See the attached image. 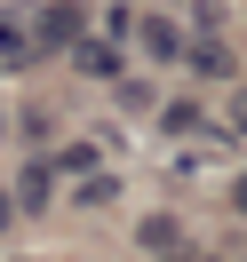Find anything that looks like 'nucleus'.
Here are the masks:
<instances>
[{
  "instance_id": "1a4fd4ad",
  "label": "nucleus",
  "mask_w": 247,
  "mask_h": 262,
  "mask_svg": "<svg viewBox=\"0 0 247 262\" xmlns=\"http://www.w3.org/2000/svg\"><path fill=\"white\" fill-rule=\"evenodd\" d=\"M231 207H239V214H247V175H231Z\"/></svg>"
},
{
  "instance_id": "7ed1b4c3",
  "label": "nucleus",
  "mask_w": 247,
  "mask_h": 262,
  "mask_svg": "<svg viewBox=\"0 0 247 262\" xmlns=\"http://www.w3.org/2000/svg\"><path fill=\"white\" fill-rule=\"evenodd\" d=\"M144 64H183V24L144 16Z\"/></svg>"
},
{
  "instance_id": "20e7f679",
  "label": "nucleus",
  "mask_w": 247,
  "mask_h": 262,
  "mask_svg": "<svg viewBox=\"0 0 247 262\" xmlns=\"http://www.w3.org/2000/svg\"><path fill=\"white\" fill-rule=\"evenodd\" d=\"M32 24H24V16H0V72H16V64H32Z\"/></svg>"
},
{
  "instance_id": "9b49d317",
  "label": "nucleus",
  "mask_w": 247,
  "mask_h": 262,
  "mask_svg": "<svg viewBox=\"0 0 247 262\" xmlns=\"http://www.w3.org/2000/svg\"><path fill=\"white\" fill-rule=\"evenodd\" d=\"M8 223H16V199H8V191H0V230H8Z\"/></svg>"
},
{
  "instance_id": "0eeeda50",
  "label": "nucleus",
  "mask_w": 247,
  "mask_h": 262,
  "mask_svg": "<svg viewBox=\"0 0 247 262\" xmlns=\"http://www.w3.org/2000/svg\"><path fill=\"white\" fill-rule=\"evenodd\" d=\"M176 238H183V223H176V214H144V230H136V246H144V254H167Z\"/></svg>"
},
{
  "instance_id": "6e6552de",
  "label": "nucleus",
  "mask_w": 247,
  "mask_h": 262,
  "mask_svg": "<svg viewBox=\"0 0 247 262\" xmlns=\"http://www.w3.org/2000/svg\"><path fill=\"white\" fill-rule=\"evenodd\" d=\"M160 127H167V135H192V127H199V103H192V96H176V103L160 112Z\"/></svg>"
},
{
  "instance_id": "9d476101",
  "label": "nucleus",
  "mask_w": 247,
  "mask_h": 262,
  "mask_svg": "<svg viewBox=\"0 0 247 262\" xmlns=\"http://www.w3.org/2000/svg\"><path fill=\"white\" fill-rule=\"evenodd\" d=\"M223 119H231V127H239V135H247V96H239V103H231V112H223Z\"/></svg>"
},
{
  "instance_id": "f03ea898",
  "label": "nucleus",
  "mask_w": 247,
  "mask_h": 262,
  "mask_svg": "<svg viewBox=\"0 0 247 262\" xmlns=\"http://www.w3.org/2000/svg\"><path fill=\"white\" fill-rule=\"evenodd\" d=\"M16 175H24V183H16V207H24V214H40V207L56 199V159H24Z\"/></svg>"
},
{
  "instance_id": "423d86ee",
  "label": "nucleus",
  "mask_w": 247,
  "mask_h": 262,
  "mask_svg": "<svg viewBox=\"0 0 247 262\" xmlns=\"http://www.w3.org/2000/svg\"><path fill=\"white\" fill-rule=\"evenodd\" d=\"M183 56H192V72H199V80H231V56H223V40H183Z\"/></svg>"
},
{
  "instance_id": "39448f33",
  "label": "nucleus",
  "mask_w": 247,
  "mask_h": 262,
  "mask_svg": "<svg viewBox=\"0 0 247 262\" xmlns=\"http://www.w3.org/2000/svg\"><path fill=\"white\" fill-rule=\"evenodd\" d=\"M72 64H80L88 80H120V48L112 40H72Z\"/></svg>"
},
{
  "instance_id": "f257e3e1",
  "label": "nucleus",
  "mask_w": 247,
  "mask_h": 262,
  "mask_svg": "<svg viewBox=\"0 0 247 262\" xmlns=\"http://www.w3.org/2000/svg\"><path fill=\"white\" fill-rule=\"evenodd\" d=\"M80 24H88V8H80V0H48V8L32 16V48H40V56L72 48V40H80Z\"/></svg>"
}]
</instances>
